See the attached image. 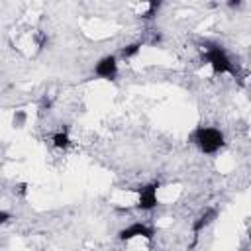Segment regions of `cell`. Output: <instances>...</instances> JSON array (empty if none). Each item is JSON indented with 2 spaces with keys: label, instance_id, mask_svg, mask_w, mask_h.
Wrapping results in <instances>:
<instances>
[{
  "label": "cell",
  "instance_id": "obj_4",
  "mask_svg": "<svg viewBox=\"0 0 251 251\" xmlns=\"http://www.w3.org/2000/svg\"><path fill=\"white\" fill-rule=\"evenodd\" d=\"M135 237H143L147 241H151L155 237V229L147 224H141V222H135V224H129L127 227L120 229L118 231V239L120 241H131Z\"/></svg>",
  "mask_w": 251,
  "mask_h": 251
},
{
  "label": "cell",
  "instance_id": "obj_1",
  "mask_svg": "<svg viewBox=\"0 0 251 251\" xmlns=\"http://www.w3.org/2000/svg\"><path fill=\"white\" fill-rule=\"evenodd\" d=\"M190 141L206 155H214L218 153L224 145H226V139H224V133L218 129V127H210V126H198L192 133H190Z\"/></svg>",
  "mask_w": 251,
  "mask_h": 251
},
{
  "label": "cell",
  "instance_id": "obj_6",
  "mask_svg": "<svg viewBox=\"0 0 251 251\" xmlns=\"http://www.w3.org/2000/svg\"><path fill=\"white\" fill-rule=\"evenodd\" d=\"M216 218H218V210H216V208H206V210L192 222V245H190V247L196 245V241H198V233H200L204 227H208Z\"/></svg>",
  "mask_w": 251,
  "mask_h": 251
},
{
  "label": "cell",
  "instance_id": "obj_5",
  "mask_svg": "<svg viewBox=\"0 0 251 251\" xmlns=\"http://www.w3.org/2000/svg\"><path fill=\"white\" fill-rule=\"evenodd\" d=\"M94 75L104 80H116L118 76V57L116 55H106L94 65Z\"/></svg>",
  "mask_w": 251,
  "mask_h": 251
},
{
  "label": "cell",
  "instance_id": "obj_2",
  "mask_svg": "<svg viewBox=\"0 0 251 251\" xmlns=\"http://www.w3.org/2000/svg\"><path fill=\"white\" fill-rule=\"evenodd\" d=\"M202 57L212 67L214 75H231V76L237 75V69H235L231 57L227 55V51L222 45H218V43H206Z\"/></svg>",
  "mask_w": 251,
  "mask_h": 251
},
{
  "label": "cell",
  "instance_id": "obj_8",
  "mask_svg": "<svg viewBox=\"0 0 251 251\" xmlns=\"http://www.w3.org/2000/svg\"><path fill=\"white\" fill-rule=\"evenodd\" d=\"M141 43L139 41H135V43H129V45H126V47H122V59H133V57H137L139 55V51H141Z\"/></svg>",
  "mask_w": 251,
  "mask_h": 251
},
{
  "label": "cell",
  "instance_id": "obj_7",
  "mask_svg": "<svg viewBox=\"0 0 251 251\" xmlns=\"http://www.w3.org/2000/svg\"><path fill=\"white\" fill-rule=\"evenodd\" d=\"M51 141H53V145H55L57 149H67V147H71V137H69V131H67V129H61V131L53 133V135H51Z\"/></svg>",
  "mask_w": 251,
  "mask_h": 251
},
{
  "label": "cell",
  "instance_id": "obj_10",
  "mask_svg": "<svg viewBox=\"0 0 251 251\" xmlns=\"http://www.w3.org/2000/svg\"><path fill=\"white\" fill-rule=\"evenodd\" d=\"M25 112L24 110H16V114H14V126H18V127H22L24 126V122H25Z\"/></svg>",
  "mask_w": 251,
  "mask_h": 251
},
{
  "label": "cell",
  "instance_id": "obj_9",
  "mask_svg": "<svg viewBox=\"0 0 251 251\" xmlns=\"http://www.w3.org/2000/svg\"><path fill=\"white\" fill-rule=\"evenodd\" d=\"M159 8H161V2H149V4H147V12H145L141 18H143V20H153V18L157 16Z\"/></svg>",
  "mask_w": 251,
  "mask_h": 251
},
{
  "label": "cell",
  "instance_id": "obj_11",
  "mask_svg": "<svg viewBox=\"0 0 251 251\" xmlns=\"http://www.w3.org/2000/svg\"><path fill=\"white\" fill-rule=\"evenodd\" d=\"M8 220H12V214L6 212V210H0V226H4Z\"/></svg>",
  "mask_w": 251,
  "mask_h": 251
},
{
  "label": "cell",
  "instance_id": "obj_3",
  "mask_svg": "<svg viewBox=\"0 0 251 251\" xmlns=\"http://www.w3.org/2000/svg\"><path fill=\"white\" fill-rule=\"evenodd\" d=\"M159 182H149V184H143L139 188H135L137 192V210L141 212H149L153 208H157L159 204V198H157V190H159Z\"/></svg>",
  "mask_w": 251,
  "mask_h": 251
}]
</instances>
